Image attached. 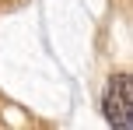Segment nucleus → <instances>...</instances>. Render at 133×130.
I'll use <instances>...</instances> for the list:
<instances>
[{
	"label": "nucleus",
	"instance_id": "obj_1",
	"mask_svg": "<svg viewBox=\"0 0 133 130\" xmlns=\"http://www.w3.org/2000/svg\"><path fill=\"white\" fill-rule=\"evenodd\" d=\"M105 120L119 130H130L133 127V81L126 74H116L109 81V91H105Z\"/></svg>",
	"mask_w": 133,
	"mask_h": 130
}]
</instances>
